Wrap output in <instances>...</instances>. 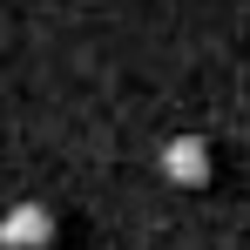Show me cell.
<instances>
[{
    "label": "cell",
    "mask_w": 250,
    "mask_h": 250,
    "mask_svg": "<svg viewBox=\"0 0 250 250\" xmlns=\"http://www.w3.org/2000/svg\"><path fill=\"white\" fill-rule=\"evenodd\" d=\"M54 244V209L47 203H14L0 223V250H47Z\"/></svg>",
    "instance_id": "6da1fadb"
},
{
    "label": "cell",
    "mask_w": 250,
    "mask_h": 250,
    "mask_svg": "<svg viewBox=\"0 0 250 250\" xmlns=\"http://www.w3.org/2000/svg\"><path fill=\"white\" fill-rule=\"evenodd\" d=\"M163 176L183 183V189H203L209 183V142L203 135H176V142L163 149Z\"/></svg>",
    "instance_id": "7a4b0ae2"
}]
</instances>
